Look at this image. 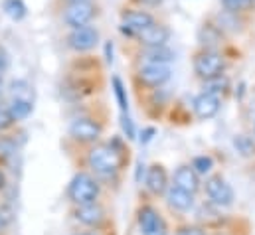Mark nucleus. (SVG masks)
Listing matches in <instances>:
<instances>
[{
	"instance_id": "obj_1",
	"label": "nucleus",
	"mask_w": 255,
	"mask_h": 235,
	"mask_svg": "<svg viewBox=\"0 0 255 235\" xmlns=\"http://www.w3.org/2000/svg\"><path fill=\"white\" fill-rule=\"evenodd\" d=\"M89 166L99 174H113L121 166V154L111 144H97L89 152Z\"/></svg>"
},
{
	"instance_id": "obj_2",
	"label": "nucleus",
	"mask_w": 255,
	"mask_h": 235,
	"mask_svg": "<svg viewBox=\"0 0 255 235\" xmlns=\"http://www.w3.org/2000/svg\"><path fill=\"white\" fill-rule=\"evenodd\" d=\"M67 196L77 206L93 204L99 196V186L89 174H75L67 186Z\"/></svg>"
},
{
	"instance_id": "obj_3",
	"label": "nucleus",
	"mask_w": 255,
	"mask_h": 235,
	"mask_svg": "<svg viewBox=\"0 0 255 235\" xmlns=\"http://www.w3.org/2000/svg\"><path fill=\"white\" fill-rule=\"evenodd\" d=\"M224 56L218 50H202L194 56V71L202 79H216L224 71Z\"/></svg>"
},
{
	"instance_id": "obj_4",
	"label": "nucleus",
	"mask_w": 255,
	"mask_h": 235,
	"mask_svg": "<svg viewBox=\"0 0 255 235\" xmlns=\"http://www.w3.org/2000/svg\"><path fill=\"white\" fill-rule=\"evenodd\" d=\"M97 10L99 8L95 2H71L65 4L62 18L69 28H79V26H87L97 16Z\"/></svg>"
},
{
	"instance_id": "obj_5",
	"label": "nucleus",
	"mask_w": 255,
	"mask_h": 235,
	"mask_svg": "<svg viewBox=\"0 0 255 235\" xmlns=\"http://www.w3.org/2000/svg\"><path fill=\"white\" fill-rule=\"evenodd\" d=\"M99 32L93 26H79L71 28V34L67 36V46L75 52H89L97 46Z\"/></svg>"
},
{
	"instance_id": "obj_6",
	"label": "nucleus",
	"mask_w": 255,
	"mask_h": 235,
	"mask_svg": "<svg viewBox=\"0 0 255 235\" xmlns=\"http://www.w3.org/2000/svg\"><path fill=\"white\" fill-rule=\"evenodd\" d=\"M150 24H154V18L144 10H125L121 14V32L127 36L136 38V34H140Z\"/></svg>"
},
{
	"instance_id": "obj_7",
	"label": "nucleus",
	"mask_w": 255,
	"mask_h": 235,
	"mask_svg": "<svg viewBox=\"0 0 255 235\" xmlns=\"http://www.w3.org/2000/svg\"><path fill=\"white\" fill-rule=\"evenodd\" d=\"M206 194L220 208H228L234 202V190L222 176H212L206 182Z\"/></svg>"
},
{
	"instance_id": "obj_8",
	"label": "nucleus",
	"mask_w": 255,
	"mask_h": 235,
	"mask_svg": "<svg viewBox=\"0 0 255 235\" xmlns=\"http://www.w3.org/2000/svg\"><path fill=\"white\" fill-rule=\"evenodd\" d=\"M138 79L148 87H158L170 79L168 63H142L138 69Z\"/></svg>"
},
{
	"instance_id": "obj_9",
	"label": "nucleus",
	"mask_w": 255,
	"mask_h": 235,
	"mask_svg": "<svg viewBox=\"0 0 255 235\" xmlns=\"http://www.w3.org/2000/svg\"><path fill=\"white\" fill-rule=\"evenodd\" d=\"M69 134L75 138V140H81V142H93L99 138L101 134V126L87 117L75 118L71 124H69Z\"/></svg>"
},
{
	"instance_id": "obj_10",
	"label": "nucleus",
	"mask_w": 255,
	"mask_h": 235,
	"mask_svg": "<svg viewBox=\"0 0 255 235\" xmlns=\"http://www.w3.org/2000/svg\"><path fill=\"white\" fill-rule=\"evenodd\" d=\"M138 224H140V230L144 235H166V224L164 220L150 208V206H144L140 212H138Z\"/></svg>"
},
{
	"instance_id": "obj_11",
	"label": "nucleus",
	"mask_w": 255,
	"mask_h": 235,
	"mask_svg": "<svg viewBox=\"0 0 255 235\" xmlns=\"http://www.w3.org/2000/svg\"><path fill=\"white\" fill-rule=\"evenodd\" d=\"M136 40L144 48H150V46H166V42L170 40V30H168V26L154 22L148 28H144L140 34H136Z\"/></svg>"
},
{
	"instance_id": "obj_12",
	"label": "nucleus",
	"mask_w": 255,
	"mask_h": 235,
	"mask_svg": "<svg viewBox=\"0 0 255 235\" xmlns=\"http://www.w3.org/2000/svg\"><path fill=\"white\" fill-rule=\"evenodd\" d=\"M220 111V97L212 91H204L194 99V113L198 118H212Z\"/></svg>"
},
{
	"instance_id": "obj_13",
	"label": "nucleus",
	"mask_w": 255,
	"mask_h": 235,
	"mask_svg": "<svg viewBox=\"0 0 255 235\" xmlns=\"http://www.w3.org/2000/svg\"><path fill=\"white\" fill-rule=\"evenodd\" d=\"M222 30L218 28V24H204L200 30H198V42L202 46V50H216L220 44H222Z\"/></svg>"
},
{
	"instance_id": "obj_14",
	"label": "nucleus",
	"mask_w": 255,
	"mask_h": 235,
	"mask_svg": "<svg viewBox=\"0 0 255 235\" xmlns=\"http://www.w3.org/2000/svg\"><path fill=\"white\" fill-rule=\"evenodd\" d=\"M75 220L85 224V226H99L105 220V212L95 202L93 204H85V206H79L75 210Z\"/></svg>"
},
{
	"instance_id": "obj_15",
	"label": "nucleus",
	"mask_w": 255,
	"mask_h": 235,
	"mask_svg": "<svg viewBox=\"0 0 255 235\" xmlns=\"http://www.w3.org/2000/svg\"><path fill=\"white\" fill-rule=\"evenodd\" d=\"M166 200H168V206L178 210V212H188L192 206H194V194L178 188V186H172L166 194Z\"/></svg>"
},
{
	"instance_id": "obj_16",
	"label": "nucleus",
	"mask_w": 255,
	"mask_h": 235,
	"mask_svg": "<svg viewBox=\"0 0 255 235\" xmlns=\"http://www.w3.org/2000/svg\"><path fill=\"white\" fill-rule=\"evenodd\" d=\"M174 186H178V188H182V190L194 194L200 188L198 172L194 168H190V166H180L176 170V174H174Z\"/></svg>"
},
{
	"instance_id": "obj_17",
	"label": "nucleus",
	"mask_w": 255,
	"mask_h": 235,
	"mask_svg": "<svg viewBox=\"0 0 255 235\" xmlns=\"http://www.w3.org/2000/svg\"><path fill=\"white\" fill-rule=\"evenodd\" d=\"M144 63H170L174 59V52L166 46H150L140 52Z\"/></svg>"
},
{
	"instance_id": "obj_18",
	"label": "nucleus",
	"mask_w": 255,
	"mask_h": 235,
	"mask_svg": "<svg viewBox=\"0 0 255 235\" xmlns=\"http://www.w3.org/2000/svg\"><path fill=\"white\" fill-rule=\"evenodd\" d=\"M166 184H168V176H166V170L158 164L150 166L148 168V174H146V186L152 194H162L166 190Z\"/></svg>"
},
{
	"instance_id": "obj_19",
	"label": "nucleus",
	"mask_w": 255,
	"mask_h": 235,
	"mask_svg": "<svg viewBox=\"0 0 255 235\" xmlns=\"http://www.w3.org/2000/svg\"><path fill=\"white\" fill-rule=\"evenodd\" d=\"M2 10L6 12V16H10L14 22H20L26 18L28 8L24 4V0H2Z\"/></svg>"
},
{
	"instance_id": "obj_20",
	"label": "nucleus",
	"mask_w": 255,
	"mask_h": 235,
	"mask_svg": "<svg viewBox=\"0 0 255 235\" xmlns=\"http://www.w3.org/2000/svg\"><path fill=\"white\" fill-rule=\"evenodd\" d=\"M8 113H10L12 120H24L32 113V101H24V99L12 97V101L8 105Z\"/></svg>"
},
{
	"instance_id": "obj_21",
	"label": "nucleus",
	"mask_w": 255,
	"mask_h": 235,
	"mask_svg": "<svg viewBox=\"0 0 255 235\" xmlns=\"http://www.w3.org/2000/svg\"><path fill=\"white\" fill-rule=\"evenodd\" d=\"M10 93H12V97H16V99H24V101H32V99H34V91H32L30 83L24 81V79L12 81V83H10Z\"/></svg>"
},
{
	"instance_id": "obj_22",
	"label": "nucleus",
	"mask_w": 255,
	"mask_h": 235,
	"mask_svg": "<svg viewBox=\"0 0 255 235\" xmlns=\"http://www.w3.org/2000/svg\"><path fill=\"white\" fill-rule=\"evenodd\" d=\"M113 91H115V97H117V103L121 107L123 113H127L128 109V101H127V93H125V87H123V81L119 77H113Z\"/></svg>"
},
{
	"instance_id": "obj_23",
	"label": "nucleus",
	"mask_w": 255,
	"mask_h": 235,
	"mask_svg": "<svg viewBox=\"0 0 255 235\" xmlns=\"http://www.w3.org/2000/svg\"><path fill=\"white\" fill-rule=\"evenodd\" d=\"M234 146L238 148V152H242L244 156H250V154H254L255 152V144L252 142V138H248V136H236V140H234Z\"/></svg>"
},
{
	"instance_id": "obj_24",
	"label": "nucleus",
	"mask_w": 255,
	"mask_h": 235,
	"mask_svg": "<svg viewBox=\"0 0 255 235\" xmlns=\"http://www.w3.org/2000/svg\"><path fill=\"white\" fill-rule=\"evenodd\" d=\"M192 168L198 174H206V172L212 170V158L210 156H196L194 162H192Z\"/></svg>"
},
{
	"instance_id": "obj_25",
	"label": "nucleus",
	"mask_w": 255,
	"mask_h": 235,
	"mask_svg": "<svg viewBox=\"0 0 255 235\" xmlns=\"http://www.w3.org/2000/svg\"><path fill=\"white\" fill-rule=\"evenodd\" d=\"M250 2H252V0H222L224 8H226V10H232V12H240V10H244Z\"/></svg>"
},
{
	"instance_id": "obj_26",
	"label": "nucleus",
	"mask_w": 255,
	"mask_h": 235,
	"mask_svg": "<svg viewBox=\"0 0 255 235\" xmlns=\"http://www.w3.org/2000/svg\"><path fill=\"white\" fill-rule=\"evenodd\" d=\"M121 126L125 130L127 138H134V124H132V120H130V117H128L127 113H123V117H121Z\"/></svg>"
},
{
	"instance_id": "obj_27",
	"label": "nucleus",
	"mask_w": 255,
	"mask_h": 235,
	"mask_svg": "<svg viewBox=\"0 0 255 235\" xmlns=\"http://www.w3.org/2000/svg\"><path fill=\"white\" fill-rule=\"evenodd\" d=\"M14 120L10 117V113H8V109H4V107H0V130H6L10 124H12Z\"/></svg>"
},
{
	"instance_id": "obj_28",
	"label": "nucleus",
	"mask_w": 255,
	"mask_h": 235,
	"mask_svg": "<svg viewBox=\"0 0 255 235\" xmlns=\"http://www.w3.org/2000/svg\"><path fill=\"white\" fill-rule=\"evenodd\" d=\"M8 65H10V56H8V52L0 46V77H2V73L8 69Z\"/></svg>"
},
{
	"instance_id": "obj_29",
	"label": "nucleus",
	"mask_w": 255,
	"mask_h": 235,
	"mask_svg": "<svg viewBox=\"0 0 255 235\" xmlns=\"http://www.w3.org/2000/svg\"><path fill=\"white\" fill-rule=\"evenodd\" d=\"M178 235H204V232L200 228H182Z\"/></svg>"
},
{
	"instance_id": "obj_30",
	"label": "nucleus",
	"mask_w": 255,
	"mask_h": 235,
	"mask_svg": "<svg viewBox=\"0 0 255 235\" xmlns=\"http://www.w3.org/2000/svg\"><path fill=\"white\" fill-rule=\"evenodd\" d=\"M136 4H140V6H148V8H154V6H160L164 0H134Z\"/></svg>"
},
{
	"instance_id": "obj_31",
	"label": "nucleus",
	"mask_w": 255,
	"mask_h": 235,
	"mask_svg": "<svg viewBox=\"0 0 255 235\" xmlns=\"http://www.w3.org/2000/svg\"><path fill=\"white\" fill-rule=\"evenodd\" d=\"M152 134H154V128H146V130H144V132L140 134V140H142V142H148Z\"/></svg>"
},
{
	"instance_id": "obj_32",
	"label": "nucleus",
	"mask_w": 255,
	"mask_h": 235,
	"mask_svg": "<svg viewBox=\"0 0 255 235\" xmlns=\"http://www.w3.org/2000/svg\"><path fill=\"white\" fill-rule=\"evenodd\" d=\"M105 52H107V61L111 63V61H113V46L107 44V46H105Z\"/></svg>"
},
{
	"instance_id": "obj_33",
	"label": "nucleus",
	"mask_w": 255,
	"mask_h": 235,
	"mask_svg": "<svg viewBox=\"0 0 255 235\" xmlns=\"http://www.w3.org/2000/svg\"><path fill=\"white\" fill-rule=\"evenodd\" d=\"M6 220H8V218L0 212V234H2V230H4V226H6Z\"/></svg>"
},
{
	"instance_id": "obj_34",
	"label": "nucleus",
	"mask_w": 255,
	"mask_h": 235,
	"mask_svg": "<svg viewBox=\"0 0 255 235\" xmlns=\"http://www.w3.org/2000/svg\"><path fill=\"white\" fill-rule=\"evenodd\" d=\"M65 4H71V2H93V0H64Z\"/></svg>"
},
{
	"instance_id": "obj_35",
	"label": "nucleus",
	"mask_w": 255,
	"mask_h": 235,
	"mask_svg": "<svg viewBox=\"0 0 255 235\" xmlns=\"http://www.w3.org/2000/svg\"><path fill=\"white\" fill-rule=\"evenodd\" d=\"M4 182H6V178H4V174H2V172H0V188H2V186H4Z\"/></svg>"
},
{
	"instance_id": "obj_36",
	"label": "nucleus",
	"mask_w": 255,
	"mask_h": 235,
	"mask_svg": "<svg viewBox=\"0 0 255 235\" xmlns=\"http://www.w3.org/2000/svg\"><path fill=\"white\" fill-rule=\"evenodd\" d=\"M0 89H2V77H0Z\"/></svg>"
},
{
	"instance_id": "obj_37",
	"label": "nucleus",
	"mask_w": 255,
	"mask_h": 235,
	"mask_svg": "<svg viewBox=\"0 0 255 235\" xmlns=\"http://www.w3.org/2000/svg\"><path fill=\"white\" fill-rule=\"evenodd\" d=\"M79 235H91V234H79Z\"/></svg>"
}]
</instances>
